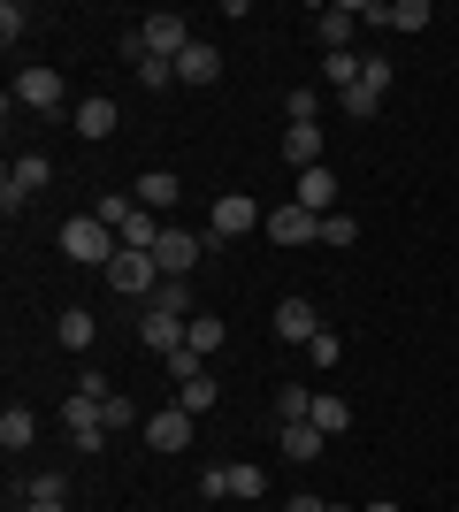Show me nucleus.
Here are the masks:
<instances>
[{
  "label": "nucleus",
  "mask_w": 459,
  "mask_h": 512,
  "mask_svg": "<svg viewBox=\"0 0 459 512\" xmlns=\"http://www.w3.org/2000/svg\"><path fill=\"white\" fill-rule=\"evenodd\" d=\"M184 46H192V23H184V16H169V8L123 31V54H131V62H146V54H153V62H176Z\"/></svg>",
  "instance_id": "obj_1"
},
{
  "label": "nucleus",
  "mask_w": 459,
  "mask_h": 512,
  "mask_svg": "<svg viewBox=\"0 0 459 512\" xmlns=\"http://www.w3.org/2000/svg\"><path fill=\"white\" fill-rule=\"evenodd\" d=\"M62 253L77 260V268H100V276H108V260L123 253V237H115L100 214H69L62 222Z\"/></svg>",
  "instance_id": "obj_2"
},
{
  "label": "nucleus",
  "mask_w": 459,
  "mask_h": 512,
  "mask_svg": "<svg viewBox=\"0 0 459 512\" xmlns=\"http://www.w3.org/2000/svg\"><path fill=\"white\" fill-rule=\"evenodd\" d=\"M108 291H123L131 306H153V291H161V260H153V253H115L108 260Z\"/></svg>",
  "instance_id": "obj_3"
},
{
  "label": "nucleus",
  "mask_w": 459,
  "mask_h": 512,
  "mask_svg": "<svg viewBox=\"0 0 459 512\" xmlns=\"http://www.w3.org/2000/svg\"><path fill=\"white\" fill-rule=\"evenodd\" d=\"M46 184H54V169H46V153H16V161H8V176H0V207L16 214L23 199H39Z\"/></svg>",
  "instance_id": "obj_4"
},
{
  "label": "nucleus",
  "mask_w": 459,
  "mask_h": 512,
  "mask_svg": "<svg viewBox=\"0 0 459 512\" xmlns=\"http://www.w3.org/2000/svg\"><path fill=\"white\" fill-rule=\"evenodd\" d=\"M245 230H268V214L253 192H222L215 214H207V237H245Z\"/></svg>",
  "instance_id": "obj_5"
},
{
  "label": "nucleus",
  "mask_w": 459,
  "mask_h": 512,
  "mask_svg": "<svg viewBox=\"0 0 459 512\" xmlns=\"http://www.w3.org/2000/svg\"><path fill=\"white\" fill-rule=\"evenodd\" d=\"M352 31H360V0L314 8V39H322V54H352Z\"/></svg>",
  "instance_id": "obj_6"
},
{
  "label": "nucleus",
  "mask_w": 459,
  "mask_h": 512,
  "mask_svg": "<svg viewBox=\"0 0 459 512\" xmlns=\"http://www.w3.org/2000/svg\"><path fill=\"white\" fill-rule=\"evenodd\" d=\"M192 413L184 406H161V413H146V451H192Z\"/></svg>",
  "instance_id": "obj_7"
},
{
  "label": "nucleus",
  "mask_w": 459,
  "mask_h": 512,
  "mask_svg": "<svg viewBox=\"0 0 459 512\" xmlns=\"http://www.w3.org/2000/svg\"><path fill=\"white\" fill-rule=\"evenodd\" d=\"M322 237V214H306L299 199L291 207H268V245H314Z\"/></svg>",
  "instance_id": "obj_8"
},
{
  "label": "nucleus",
  "mask_w": 459,
  "mask_h": 512,
  "mask_svg": "<svg viewBox=\"0 0 459 512\" xmlns=\"http://www.w3.org/2000/svg\"><path fill=\"white\" fill-rule=\"evenodd\" d=\"M62 421H69V444H77V451H100V444H108V421H100V398H77V390H69Z\"/></svg>",
  "instance_id": "obj_9"
},
{
  "label": "nucleus",
  "mask_w": 459,
  "mask_h": 512,
  "mask_svg": "<svg viewBox=\"0 0 459 512\" xmlns=\"http://www.w3.org/2000/svg\"><path fill=\"white\" fill-rule=\"evenodd\" d=\"M276 337L299 344V352L322 337V314H314V299H284V306H276Z\"/></svg>",
  "instance_id": "obj_10"
},
{
  "label": "nucleus",
  "mask_w": 459,
  "mask_h": 512,
  "mask_svg": "<svg viewBox=\"0 0 459 512\" xmlns=\"http://www.w3.org/2000/svg\"><path fill=\"white\" fill-rule=\"evenodd\" d=\"M184 329H192V321H176V314H161V306H146V321H138V344L169 360V352H184Z\"/></svg>",
  "instance_id": "obj_11"
},
{
  "label": "nucleus",
  "mask_w": 459,
  "mask_h": 512,
  "mask_svg": "<svg viewBox=\"0 0 459 512\" xmlns=\"http://www.w3.org/2000/svg\"><path fill=\"white\" fill-rule=\"evenodd\" d=\"M16 100L54 115V107H62V69H16Z\"/></svg>",
  "instance_id": "obj_12"
},
{
  "label": "nucleus",
  "mask_w": 459,
  "mask_h": 512,
  "mask_svg": "<svg viewBox=\"0 0 459 512\" xmlns=\"http://www.w3.org/2000/svg\"><path fill=\"white\" fill-rule=\"evenodd\" d=\"M199 245H207V237H192V230H161V245H153V260H161V276H192Z\"/></svg>",
  "instance_id": "obj_13"
},
{
  "label": "nucleus",
  "mask_w": 459,
  "mask_h": 512,
  "mask_svg": "<svg viewBox=\"0 0 459 512\" xmlns=\"http://www.w3.org/2000/svg\"><path fill=\"white\" fill-rule=\"evenodd\" d=\"M215 77H222V54L207 39H192L184 54H176V85H215Z\"/></svg>",
  "instance_id": "obj_14"
},
{
  "label": "nucleus",
  "mask_w": 459,
  "mask_h": 512,
  "mask_svg": "<svg viewBox=\"0 0 459 512\" xmlns=\"http://www.w3.org/2000/svg\"><path fill=\"white\" fill-rule=\"evenodd\" d=\"M115 123H123V115H115L108 92H85V100H77V138H115Z\"/></svg>",
  "instance_id": "obj_15"
},
{
  "label": "nucleus",
  "mask_w": 459,
  "mask_h": 512,
  "mask_svg": "<svg viewBox=\"0 0 459 512\" xmlns=\"http://www.w3.org/2000/svg\"><path fill=\"white\" fill-rule=\"evenodd\" d=\"M284 161H291V169H322V123H291L284 130Z\"/></svg>",
  "instance_id": "obj_16"
},
{
  "label": "nucleus",
  "mask_w": 459,
  "mask_h": 512,
  "mask_svg": "<svg viewBox=\"0 0 459 512\" xmlns=\"http://www.w3.org/2000/svg\"><path fill=\"white\" fill-rule=\"evenodd\" d=\"M299 207H306V214H337V176H329V161L299 176Z\"/></svg>",
  "instance_id": "obj_17"
},
{
  "label": "nucleus",
  "mask_w": 459,
  "mask_h": 512,
  "mask_svg": "<svg viewBox=\"0 0 459 512\" xmlns=\"http://www.w3.org/2000/svg\"><path fill=\"white\" fill-rule=\"evenodd\" d=\"M54 337H62V352H92V337H100V321H92L85 306H69V314L54 321Z\"/></svg>",
  "instance_id": "obj_18"
},
{
  "label": "nucleus",
  "mask_w": 459,
  "mask_h": 512,
  "mask_svg": "<svg viewBox=\"0 0 459 512\" xmlns=\"http://www.w3.org/2000/svg\"><path fill=\"white\" fill-rule=\"evenodd\" d=\"M306 421L322 428V436H345V428H352V406L337 398V390H314V413H306Z\"/></svg>",
  "instance_id": "obj_19"
},
{
  "label": "nucleus",
  "mask_w": 459,
  "mask_h": 512,
  "mask_svg": "<svg viewBox=\"0 0 459 512\" xmlns=\"http://www.w3.org/2000/svg\"><path fill=\"white\" fill-rule=\"evenodd\" d=\"M31 436H39V413H31V406L0 413V444H8V451H31Z\"/></svg>",
  "instance_id": "obj_20"
},
{
  "label": "nucleus",
  "mask_w": 459,
  "mask_h": 512,
  "mask_svg": "<svg viewBox=\"0 0 459 512\" xmlns=\"http://www.w3.org/2000/svg\"><path fill=\"white\" fill-rule=\"evenodd\" d=\"M322 444H329V436L314 421H291L284 428V459H299V467H306V459H322Z\"/></svg>",
  "instance_id": "obj_21"
},
{
  "label": "nucleus",
  "mask_w": 459,
  "mask_h": 512,
  "mask_svg": "<svg viewBox=\"0 0 459 512\" xmlns=\"http://www.w3.org/2000/svg\"><path fill=\"white\" fill-rule=\"evenodd\" d=\"M138 207H146V214H161V207H176V176L169 169H153V176H138Z\"/></svg>",
  "instance_id": "obj_22"
},
{
  "label": "nucleus",
  "mask_w": 459,
  "mask_h": 512,
  "mask_svg": "<svg viewBox=\"0 0 459 512\" xmlns=\"http://www.w3.org/2000/svg\"><path fill=\"white\" fill-rule=\"evenodd\" d=\"M215 398H222V383H215V375H199V383H184V390H176V406L192 413V421H207V413H215Z\"/></svg>",
  "instance_id": "obj_23"
},
{
  "label": "nucleus",
  "mask_w": 459,
  "mask_h": 512,
  "mask_svg": "<svg viewBox=\"0 0 459 512\" xmlns=\"http://www.w3.org/2000/svg\"><path fill=\"white\" fill-rule=\"evenodd\" d=\"M153 306H161V314H176V321H192V276H161Z\"/></svg>",
  "instance_id": "obj_24"
},
{
  "label": "nucleus",
  "mask_w": 459,
  "mask_h": 512,
  "mask_svg": "<svg viewBox=\"0 0 459 512\" xmlns=\"http://www.w3.org/2000/svg\"><path fill=\"white\" fill-rule=\"evenodd\" d=\"M337 100H345L352 123H375V115H383V85H368V77H360L352 92H337Z\"/></svg>",
  "instance_id": "obj_25"
},
{
  "label": "nucleus",
  "mask_w": 459,
  "mask_h": 512,
  "mask_svg": "<svg viewBox=\"0 0 459 512\" xmlns=\"http://www.w3.org/2000/svg\"><path fill=\"white\" fill-rule=\"evenodd\" d=\"M222 337H230V329H222L215 314H192V329H184V344H192L199 360H215V352H222Z\"/></svg>",
  "instance_id": "obj_26"
},
{
  "label": "nucleus",
  "mask_w": 459,
  "mask_h": 512,
  "mask_svg": "<svg viewBox=\"0 0 459 512\" xmlns=\"http://www.w3.org/2000/svg\"><path fill=\"white\" fill-rule=\"evenodd\" d=\"M23 505H69V482H62L54 467H46V474H31V482H23Z\"/></svg>",
  "instance_id": "obj_27"
},
{
  "label": "nucleus",
  "mask_w": 459,
  "mask_h": 512,
  "mask_svg": "<svg viewBox=\"0 0 459 512\" xmlns=\"http://www.w3.org/2000/svg\"><path fill=\"white\" fill-rule=\"evenodd\" d=\"M153 245H161V222H153V214L138 207L131 222H123V253H153Z\"/></svg>",
  "instance_id": "obj_28"
},
{
  "label": "nucleus",
  "mask_w": 459,
  "mask_h": 512,
  "mask_svg": "<svg viewBox=\"0 0 459 512\" xmlns=\"http://www.w3.org/2000/svg\"><path fill=\"white\" fill-rule=\"evenodd\" d=\"M360 69H368L360 54H322V77H329L337 92H352V85H360Z\"/></svg>",
  "instance_id": "obj_29"
},
{
  "label": "nucleus",
  "mask_w": 459,
  "mask_h": 512,
  "mask_svg": "<svg viewBox=\"0 0 459 512\" xmlns=\"http://www.w3.org/2000/svg\"><path fill=\"white\" fill-rule=\"evenodd\" d=\"M306 413H314V390H299V383H284V390H276V421H306Z\"/></svg>",
  "instance_id": "obj_30"
},
{
  "label": "nucleus",
  "mask_w": 459,
  "mask_h": 512,
  "mask_svg": "<svg viewBox=\"0 0 459 512\" xmlns=\"http://www.w3.org/2000/svg\"><path fill=\"white\" fill-rule=\"evenodd\" d=\"M92 214H100V222H108V230L123 237V222H131V214H138V199H131V192H108V199H100V207H92Z\"/></svg>",
  "instance_id": "obj_31"
},
{
  "label": "nucleus",
  "mask_w": 459,
  "mask_h": 512,
  "mask_svg": "<svg viewBox=\"0 0 459 512\" xmlns=\"http://www.w3.org/2000/svg\"><path fill=\"white\" fill-rule=\"evenodd\" d=\"M23 31H31V8H23V0H0V46H16Z\"/></svg>",
  "instance_id": "obj_32"
},
{
  "label": "nucleus",
  "mask_w": 459,
  "mask_h": 512,
  "mask_svg": "<svg viewBox=\"0 0 459 512\" xmlns=\"http://www.w3.org/2000/svg\"><path fill=\"white\" fill-rule=\"evenodd\" d=\"M322 245H337V253L360 245V222H352V214H322Z\"/></svg>",
  "instance_id": "obj_33"
},
{
  "label": "nucleus",
  "mask_w": 459,
  "mask_h": 512,
  "mask_svg": "<svg viewBox=\"0 0 459 512\" xmlns=\"http://www.w3.org/2000/svg\"><path fill=\"white\" fill-rule=\"evenodd\" d=\"M199 375H207V360H199L192 344H184V352H169V383L184 390V383H199Z\"/></svg>",
  "instance_id": "obj_34"
},
{
  "label": "nucleus",
  "mask_w": 459,
  "mask_h": 512,
  "mask_svg": "<svg viewBox=\"0 0 459 512\" xmlns=\"http://www.w3.org/2000/svg\"><path fill=\"white\" fill-rule=\"evenodd\" d=\"M100 421H108V436H115V428H138V406L115 390V398H100Z\"/></svg>",
  "instance_id": "obj_35"
},
{
  "label": "nucleus",
  "mask_w": 459,
  "mask_h": 512,
  "mask_svg": "<svg viewBox=\"0 0 459 512\" xmlns=\"http://www.w3.org/2000/svg\"><path fill=\"white\" fill-rule=\"evenodd\" d=\"M306 360H314V367H322V375H329V367H337V360H345V344H337V337H329V329H322V337H314V344H306Z\"/></svg>",
  "instance_id": "obj_36"
},
{
  "label": "nucleus",
  "mask_w": 459,
  "mask_h": 512,
  "mask_svg": "<svg viewBox=\"0 0 459 512\" xmlns=\"http://www.w3.org/2000/svg\"><path fill=\"white\" fill-rule=\"evenodd\" d=\"M138 85H146V92L176 85V62H153V54H146V62H138Z\"/></svg>",
  "instance_id": "obj_37"
},
{
  "label": "nucleus",
  "mask_w": 459,
  "mask_h": 512,
  "mask_svg": "<svg viewBox=\"0 0 459 512\" xmlns=\"http://www.w3.org/2000/svg\"><path fill=\"white\" fill-rule=\"evenodd\" d=\"M284 115H291V123H314V115H322V100H314V92H291V100H284Z\"/></svg>",
  "instance_id": "obj_38"
},
{
  "label": "nucleus",
  "mask_w": 459,
  "mask_h": 512,
  "mask_svg": "<svg viewBox=\"0 0 459 512\" xmlns=\"http://www.w3.org/2000/svg\"><path fill=\"white\" fill-rule=\"evenodd\" d=\"M199 497H230V467H222V459H215V467H199Z\"/></svg>",
  "instance_id": "obj_39"
},
{
  "label": "nucleus",
  "mask_w": 459,
  "mask_h": 512,
  "mask_svg": "<svg viewBox=\"0 0 459 512\" xmlns=\"http://www.w3.org/2000/svg\"><path fill=\"white\" fill-rule=\"evenodd\" d=\"M77 398H115V383L100 375V367H85V375H77Z\"/></svg>",
  "instance_id": "obj_40"
},
{
  "label": "nucleus",
  "mask_w": 459,
  "mask_h": 512,
  "mask_svg": "<svg viewBox=\"0 0 459 512\" xmlns=\"http://www.w3.org/2000/svg\"><path fill=\"white\" fill-rule=\"evenodd\" d=\"M230 497H261V467H230Z\"/></svg>",
  "instance_id": "obj_41"
},
{
  "label": "nucleus",
  "mask_w": 459,
  "mask_h": 512,
  "mask_svg": "<svg viewBox=\"0 0 459 512\" xmlns=\"http://www.w3.org/2000/svg\"><path fill=\"white\" fill-rule=\"evenodd\" d=\"M360 512H398V505H391V497H383V505H360Z\"/></svg>",
  "instance_id": "obj_42"
},
{
  "label": "nucleus",
  "mask_w": 459,
  "mask_h": 512,
  "mask_svg": "<svg viewBox=\"0 0 459 512\" xmlns=\"http://www.w3.org/2000/svg\"><path fill=\"white\" fill-rule=\"evenodd\" d=\"M23 512H69V505H23Z\"/></svg>",
  "instance_id": "obj_43"
},
{
  "label": "nucleus",
  "mask_w": 459,
  "mask_h": 512,
  "mask_svg": "<svg viewBox=\"0 0 459 512\" xmlns=\"http://www.w3.org/2000/svg\"><path fill=\"white\" fill-rule=\"evenodd\" d=\"M452 512H459V505H452Z\"/></svg>",
  "instance_id": "obj_44"
}]
</instances>
